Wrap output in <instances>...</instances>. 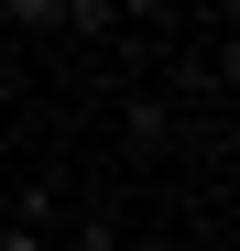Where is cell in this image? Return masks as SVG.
I'll list each match as a JSON object with an SVG mask.
<instances>
[{"instance_id":"cell-3","label":"cell","mask_w":240,"mask_h":251,"mask_svg":"<svg viewBox=\"0 0 240 251\" xmlns=\"http://www.w3.org/2000/svg\"><path fill=\"white\" fill-rule=\"evenodd\" d=\"M0 251H55V219H11V229H0Z\"/></svg>"},{"instance_id":"cell-2","label":"cell","mask_w":240,"mask_h":251,"mask_svg":"<svg viewBox=\"0 0 240 251\" xmlns=\"http://www.w3.org/2000/svg\"><path fill=\"white\" fill-rule=\"evenodd\" d=\"M0 22H22V33H55V22H66V0H0Z\"/></svg>"},{"instance_id":"cell-1","label":"cell","mask_w":240,"mask_h":251,"mask_svg":"<svg viewBox=\"0 0 240 251\" xmlns=\"http://www.w3.org/2000/svg\"><path fill=\"white\" fill-rule=\"evenodd\" d=\"M55 33H76V44H109L120 33V0H66V22Z\"/></svg>"}]
</instances>
